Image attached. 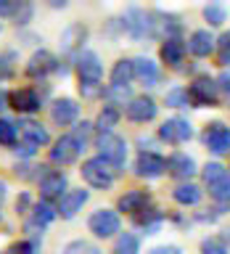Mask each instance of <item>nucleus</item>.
<instances>
[{"label": "nucleus", "instance_id": "obj_1", "mask_svg": "<svg viewBox=\"0 0 230 254\" xmlns=\"http://www.w3.org/2000/svg\"><path fill=\"white\" fill-rule=\"evenodd\" d=\"M122 29L127 32V37L135 40V43H143V40H151L159 35V21L156 13H148L143 8H127L124 19H122Z\"/></svg>", "mask_w": 230, "mask_h": 254}, {"label": "nucleus", "instance_id": "obj_2", "mask_svg": "<svg viewBox=\"0 0 230 254\" xmlns=\"http://www.w3.org/2000/svg\"><path fill=\"white\" fill-rule=\"evenodd\" d=\"M95 148H98V156L106 162L111 170L116 172H124V164H127V140L116 132H103V135H95Z\"/></svg>", "mask_w": 230, "mask_h": 254}, {"label": "nucleus", "instance_id": "obj_3", "mask_svg": "<svg viewBox=\"0 0 230 254\" xmlns=\"http://www.w3.org/2000/svg\"><path fill=\"white\" fill-rule=\"evenodd\" d=\"M204 186L209 188V196L220 204H230V170L220 162H209L201 170Z\"/></svg>", "mask_w": 230, "mask_h": 254}, {"label": "nucleus", "instance_id": "obj_4", "mask_svg": "<svg viewBox=\"0 0 230 254\" xmlns=\"http://www.w3.org/2000/svg\"><path fill=\"white\" fill-rule=\"evenodd\" d=\"M82 180L87 183L90 188H95V190H109L111 186H114V180H116V175H114V170L103 162L101 156H90V159H85L82 162Z\"/></svg>", "mask_w": 230, "mask_h": 254}, {"label": "nucleus", "instance_id": "obj_5", "mask_svg": "<svg viewBox=\"0 0 230 254\" xmlns=\"http://www.w3.org/2000/svg\"><path fill=\"white\" fill-rule=\"evenodd\" d=\"M188 98L190 106L201 109V106H217L220 103V87L217 79H212L209 74H198L188 87Z\"/></svg>", "mask_w": 230, "mask_h": 254}, {"label": "nucleus", "instance_id": "obj_6", "mask_svg": "<svg viewBox=\"0 0 230 254\" xmlns=\"http://www.w3.org/2000/svg\"><path fill=\"white\" fill-rule=\"evenodd\" d=\"M87 228L95 238H114L122 233V220H119V212L114 209H95L87 217Z\"/></svg>", "mask_w": 230, "mask_h": 254}, {"label": "nucleus", "instance_id": "obj_7", "mask_svg": "<svg viewBox=\"0 0 230 254\" xmlns=\"http://www.w3.org/2000/svg\"><path fill=\"white\" fill-rule=\"evenodd\" d=\"M190 138H193V127L185 117H172L159 125V140L170 143V146H182Z\"/></svg>", "mask_w": 230, "mask_h": 254}, {"label": "nucleus", "instance_id": "obj_8", "mask_svg": "<svg viewBox=\"0 0 230 254\" xmlns=\"http://www.w3.org/2000/svg\"><path fill=\"white\" fill-rule=\"evenodd\" d=\"M201 143L214 156L230 154V127L225 122H209L201 132Z\"/></svg>", "mask_w": 230, "mask_h": 254}, {"label": "nucleus", "instance_id": "obj_9", "mask_svg": "<svg viewBox=\"0 0 230 254\" xmlns=\"http://www.w3.org/2000/svg\"><path fill=\"white\" fill-rule=\"evenodd\" d=\"M56 217H58V212H56V204L37 201L35 206H32L27 222H24V233H29L32 238H40V236H43V230L51 225Z\"/></svg>", "mask_w": 230, "mask_h": 254}, {"label": "nucleus", "instance_id": "obj_10", "mask_svg": "<svg viewBox=\"0 0 230 254\" xmlns=\"http://www.w3.org/2000/svg\"><path fill=\"white\" fill-rule=\"evenodd\" d=\"M82 146L71 138V132L66 135H61L58 140L53 143V148L48 151V159H51V164H58V167H69V164H74L79 156H82Z\"/></svg>", "mask_w": 230, "mask_h": 254}, {"label": "nucleus", "instance_id": "obj_11", "mask_svg": "<svg viewBox=\"0 0 230 254\" xmlns=\"http://www.w3.org/2000/svg\"><path fill=\"white\" fill-rule=\"evenodd\" d=\"M37 186H40V201L58 204L61 198L66 196V190H69V178L61 170H51Z\"/></svg>", "mask_w": 230, "mask_h": 254}, {"label": "nucleus", "instance_id": "obj_12", "mask_svg": "<svg viewBox=\"0 0 230 254\" xmlns=\"http://www.w3.org/2000/svg\"><path fill=\"white\" fill-rule=\"evenodd\" d=\"M85 40H87V27L82 21H71L69 27L61 32V53L66 56V59H71V64H74V59L85 51L82 48Z\"/></svg>", "mask_w": 230, "mask_h": 254}, {"label": "nucleus", "instance_id": "obj_13", "mask_svg": "<svg viewBox=\"0 0 230 254\" xmlns=\"http://www.w3.org/2000/svg\"><path fill=\"white\" fill-rule=\"evenodd\" d=\"M74 71H77L79 82H101V77H103L101 56L95 51H82L74 59Z\"/></svg>", "mask_w": 230, "mask_h": 254}, {"label": "nucleus", "instance_id": "obj_14", "mask_svg": "<svg viewBox=\"0 0 230 254\" xmlns=\"http://www.w3.org/2000/svg\"><path fill=\"white\" fill-rule=\"evenodd\" d=\"M167 172V159L159 156L156 151H140L135 159V175L146 180H156Z\"/></svg>", "mask_w": 230, "mask_h": 254}, {"label": "nucleus", "instance_id": "obj_15", "mask_svg": "<svg viewBox=\"0 0 230 254\" xmlns=\"http://www.w3.org/2000/svg\"><path fill=\"white\" fill-rule=\"evenodd\" d=\"M156 114H159V106L151 95H135L130 101V106L124 109V117L135 125H146L151 119H156Z\"/></svg>", "mask_w": 230, "mask_h": 254}, {"label": "nucleus", "instance_id": "obj_16", "mask_svg": "<svg viewBox=\"0 0 230 254\" xmlns=\"http://www.w3.org/2000/svg\"><path fill=\"white\" fill-rule=\"evenodd\" d=\"M58 69V59L51 53V51H45V48H40V51L32 53V59L27 61V77L32 79H45L48 74H53V71Z\"/></svg>", "mask_w": 230, "mask_h": 254}, {"label": "nucleus", "instance_id": "obj_17", "mask_svg": "<svg viewBox=\"0 0 230 254\" xmlns=\"http://www.w3.org/2000/svg\"><path fill=\"white\" fill-rule=\"evenodd\" d=\"M87 198H90V190H85V188H69L66 196L56 204V212H58L61 220H74L77 214L82 212V206L87 204Z\"/></svg>", "mask_w": 230, "mask_h": 254}, {"label": "nucleus", "instance_id": "obj_18", "mask_svg": "<svg viewBox=\"0 0 230 254\" xmlns=\"http://www.w3.org/2000/svg\"><path fill=\"white\" fill-rule=\"evenodd\" d=\"M8 106L19 111V114H37L43 109V95L35 87H19V90H11V103Z\"/></svg>", "mask_w": 230, "mask_h": 254}, {"label": "nucleus", "instance_id": "obj_19", "mask_svg": "<svg viewBox=\"0 0 230 254\" xmlns=\"http://www.w3.org/2000/svg\"><path fill=\"white\" fill-rule=\"evenodd\" d=\"M198 172V167H196V159L193 156H188V154H182V151H174V154L167 159V175L174 180H180V183H190V178Z\"/></svg>", "mask_w": 230, "mask_h": 254}, {"label": "nucleus", "instance_id": "obj_20", "mask_svg": "<svg viewBox=\"0 0 230 254\" xmlns=\"http://www.w3.org/2000/svg\"><path fill=\"white\" fill-rule=\"evenodd\" d=\"M51 119L58 127H71L79 119V103L74 98H56L51 106Z\"/></svg>", "mask_w": 230, "mask_h": 254}, {"label": "nucleus", "instance_id": "obj_21", "mask_svg": "<svg viewBox=\"0 0 230 254\" xmlns=\"http://www.w3.org/2000/svg\"><path fill=\"white\" fill-rule=\"evenodd\" d=\"M185 48H188L190 56H196V59H206V56L214 53L217 40H214V35H212L209 29H196V32H190Z\"/></svg>", "mask_w": 230, "mask_h": 254}, {"label": "nucleus", "instance_id": "obj_22", "mask_svg": "<svg viewBox=\"0 0 230 254\" xmlns=\"http://www.w3.org/2000/svg\"><path fill=\"white\" fill-rule=\"evenodd\" d=\"M135 64V79L143 85V87H156L162 82V71H159V64L146 59V56H138V59H132Z\"/></svg>", "mask_w": 230, "mask_h": 254}, {"label": "nucleus", "instance_id": "obj_23", "mask_svg": "<svg viewBox=\"0 0 230 254\" xmlns=\"http://www.w3.org/2000/svg\"><path fill=\"white\" fill-rule=\"evenodd\" d=\"M148 201H151V193H148V190L132 188V190H127L124 196H119V201H116V212L138 214V212H143V209L148 206Z\"/></svg>", "mask_w": 230, "mask_h": 254}, {"label": "nucleus", "instance_id": "obj_24", "mask_svg": "<svg viewBox=\"0 0 230 254\" xmlns=\"http://www.w3.org/2000/svg\"><path fill=\"white\" fill-rule=\"evenodd\" d=\"M132 79H135V64H132V59H119L114 66H111L109 87H130Z\"/></svg>", "mask_w": 230, "mask_h": 254}, {"label": "nucleus", "instance_id": "obj_25", "mask_svg": "<svg viewBox=\"0 0 230 254\" xmlns=\"http://www.w3.org/2000/svg\"><path fill=\"white\" fill-rule=\"evenodd\" d=\"M132 220H135V225H138L146 236H154L159 228H162V222H164V214L159 212V209H154V206H146L143 212H138V214H132Z\"/></svg>", "mask_w": 230, "mask_h": 254}, {"label": "nucleus", "instance_id": "obj_26", "mask_svg": "<svg viewBox=\"0 0 230 254\" xmlns=\"http://www.w3.org/2000/svg\"><path fill=\"white\" fill-rule=\"evenodd\" d=\"M21 138L32 143V146H37V148H43L51 143V132H48V127H43L40 122H32V119H27V122H21Z\"/></svg>", "mask_w": 230, "mask_h": 254}, {"label": "nucleus", "instance_id": "obj_27", "mask_svg": "<svg viewBox=\"0 0 230 254\" xmlns=\"http://www.w3.org/2000/svg\"><path fill=\"white\" fill-rule=\"evenodd\" d=\"M185 51L188 48H185L182 40H164L159 56H162V61L167 64V66H180L182 59H185Z\"/></svg>", "mask_w": 230, "mask_h": 254}, {"label": "nucleus", "instance_id": "obj_28", "mask_svg": "<svg viewBox=\"0 0 230 254\" xmlns=\"http://www.w3.org/2000/svg\"><path fill=\"white\" fill-rule=\"evenodd\" d=\"M119 119H122V109H116V106H103L101 111H98V117H95V130H98V135H103V132H114V127L119 125Z\"/></svg>", "mask_w": 230, "mask_h": 254}, {"label": "nucleus", "instance_id": "obj_29", "mask_svg": "<svg viewBox=\"0 0 230 254\" xmlns=\"http://www.w3.org/2000/svg\"><path fill=\"white\" fill-rule=\"evenodd\" d=\"M201 196H204V190L198 188L196 183H180V186L172 190V198L180 206H196L198 201H201Z\"/></svg>", "mask_w": 230, "mask_h": 254}, {"label": "nucleus", "instance_id": "obj_30", "mask_svg": "<svg viewBox=\"0 0 230 254\" xmlns=\"http://www.w3.org/2000/svg\"><path fill=\"white\" fill-rule=\"evenodd\" d=\"M16 143H19V122L3 117V119H0V146L13 148Z\"/></svg>", "mask_w": 230, "mask_h": 254}, {"label": "nucleus", "instance_id": "obj_31", "mask_svg": "<svg viewBox=\"0 0 230 254\" xmlns=\"http://www.w3.org/2000/svg\"><path fill=\"white\" fill-rule=\"evenodd\" d=\"M114 254H140V238L135 233H119L114 241Z\"/></svg>", "mask_w": 230, "mask_h": 254}, {"label": "nucleus", "instance_id": "obj_32", "mask_svg": "<svg viewBox=\"0 0 230 254\" xmlns=\"http://www.w3.org/2000/svg\"><path fill=\"white\" fill-rule=\"evenodd\" d=\"M103 98H106L109 106H130V101L135 98V95L130 93V87H106V93H103Z\"/></svg>", "mask_w": 230, "mask_h": 254}, {"label": "nucleus", "instance_id": "obj_33", "mask_svg": "<svg viewBox=\"0 0 230 254\" xmlns=\"http://www.w3.org/2000/svg\"><path fill=\"white\" fill-rule=\"evenodd\" d=\"M164 103H167L170 109H185V106H190L188 87H182V85L170 87V90H167V95H164Z\"/></svg>", "mask_w": 230, "mask_h": 254}, {"label": "nucleus", "instance_id": "obj_34", "mask_svg": "<svg viewBox=\"0 0 230 254\" xmlns=\"http://www.w3.org/2000/svg\"><path fill=\"white\" fill-rule=\"evenodd\" d=\"M204 19L209 21V27H222L228 21V8L222 3H209L204 5Z\"/></svg>", "mask_w": 230, "mask_h": 254}, {"label": "nucleus", "instance_id": "obj_35", "mask_svg": "<svg viewBox=\"0 0 230 254\" xmlns=\"http://www.w3.org/2000/svg\"><path fill=\"white\" fill-rule=\"evenodd\" d=\"M61 254H103L101 246H95L93 241H85V238H74L61 249Z\"/></svg>", "mask_w": 230, "mask_h": 254}, {"label": "nucleus", "instance_id": "obj_36", "mask_svg": "<svg viewBox=\"0 0 230 254\" xmlns=\"http://www.w3.org/2000/svg\"><path fill=\"white\" fill-rule=\"evenodd\" d=\"M5 254H40V238H27V241H16L8 246Z\"/></svg>", "mask_w": 230, "mask_h": 254}, {"label": "nucleus", "instance_id": "obj_37", "mask_svg": "<svg viewBox=\"0 0 230 254\" xmlns=\"http://www.w3.org/2000/svg\"><path fill=\"white\" fill-rule=\"evenodd\" d=\"M95 130V127L90 122H77L74 127H71V138H74L82 148H87V143H90V132Z\"/></svg>", "mask_w": 230, "mask_h": 254}, {"label": "nucleus", "instance_id": "obj_38", "mask_svg": "<svg viewBox=\"0 0 230 254\" xmlns=\"http://www.w3.org/2000/svg\"><path fill=\"white\" fill-rule=\"evenodd\" d=\"M217 61L220 66H230V32H222L217 40Z\"/></svg>", "mask_w": 230, "mask_h": 254}, {"label": "nucleus", "instance_id": "obj_39", "mask_svg": "<svg viewBox=\"0 0 230 254\" xmlns=\"http://www.w3.org/2000/svg\"><path fill=\"white\" fill-rule=\"evenodd\" d=\"M32 13H35L32 3H19V8H16V13H13V24L16 27H27L32 21Z\"/></svg>", "mask_w": 230, "mask_h": 254}, {"label": "nucleus", "instance_id": "obj_40", "mask_svg": "<svg viewBox=\"0 0 230 254\" xmlns=\"http://www.w3.org/2000/svg\"><path fill=\"white\" fill-rule=\"evenodd\" d=\"M106 93V87H103L101 82H79V95L82 98H101V95Z\"/></svg>", "mask_w": 230, "mask_h": 254}, {"label": "nucleus", "instance_id": "obj_41", "mask_svg": "<svg viewBox=\"0 0 230 254\" xmlns=\"http://www.w3.org/2000/svg\"><path fill=\"white\" fill-rule=\"evenodd\" d=\"M13 64H16V51H5L0 56V79H8L13 74Z\"/></svg>", "mask_w": 230, "mask_h": 254}, {"label": "nucleus", "instance_id": "obj_42", "mask_svg": "<svg viewBox=\"0 0 230 254\" xmlns=\"http://www.w3.org/2000/svg\"><path fill=\"white\" fill-rule=\"evenodd\" d=\"M201 254H228V246H225V241H220V238H204Z\"/></svg>", "mask_w": 230, "mask_h": 254}, {"label": "nucleus", "instance_id": "obj_43", "mask_svg": "<svg viewBox=\"0 0 230 254\" xmlns=\"http://www.w3.org/2000/svg\"><path fill=\"white\" fill-rule=\"evenodd\" d=\"M11 151H13L19 159H24V162H29V159L37 154V146H32V143H27V140H21V143H16Z\"/></svg>", "mask_w": 230, "mask_h": 254}, {"label": "nucleus", "instance_id": "obj_44", "mask_svg": "<svg viewBox=\"0 0 230 254\" xmlns=\"http://www.w3.org/2000/svg\"><path fill=\"white\" fill-rule=\"evenodd\" d=\"M32 206H35V204H32V196L27 193V190H21L19 198H16V214H27V217H29Z\"/></svg>", "mask_w": 230, "mask_h": 254}, {"label": "nucleus", "instance_id": "obj_45", "mask_svg": "<svg viewBox=\"0 0 230 254\" xmlns=\"http://www.w3.org/2000/svg\"><path fill=\"white\" fill-rule=\"evenodd\" d=\"M16 8H19V0H0V16L3 19H13Z\"/></svg>", "mask_w": 230, "mask_h": 254}, {"label": "nucleus", "instance_id": "obj_46", "mask_svg": "<svg viewBox=\"0 0 230 254\" xmlns=\"http://www.w3.org/2000/svg\"><path fill=\"white\" fill-rule=\"evenodd\" d=\"M146 254H182V249H180V246H174V244H162V246L148 249Z\"/></svg>", "mask_w": 230, "mask_h": 254}, {"label": "nucleus", "instance_id": "obj_47", "mask_svg": "<svg viewBox=\"0 0 230 254\" xmlns=\"http://www.w3.org/2000/svg\"><path fill=\"white\" fill-rule=\"evenodd\" d=\"M217 87L225 95H230V71H222V74L217 77Z\"/></svg>", "mask_w": 230, "mask_h": 254}, {"label": "nucleus", "instance_id": "obj_48", "mask_svg": "<svg viewBox=\"0 0 230 254\" xmlns=\"http://www.w3.org/2000/svg\"><path fill=\"white\" fill-rule=\"evenodd\" d=\"M8 103H11V93H8L5 87L0 85V111H3V109H11Z\"/></svg>", "mask_w": 230, "mask_h": 254}, {"label": "nucleus", "instance_id": "obj_49", "mask_svg": "<svg viewBox=\"0 0 230 254\" xmlns=\"http://www.w3.org/2000/svg\"><path fill=\"white\" fill-rule=\"evenodd\" d=\"M5 198H8V183H5L3 178H0V206H3Z\"/></svg>", "mask_w": 230, "mask_h": 254}, {"label": "nucleus", "instance_id": "obj_50", "mask_svg": "<svg viewBox=\"0 0 230 254\" xmlns=\"http://www.w3.org/2000/svg\"><path fill=\"white\" fill-rule=\"evenodd\" d=\"M225 238H228V241H230V230H228V236H225Z\"/></svg>", "mask_w": 230, "mask_h": 254}]
</instances>
